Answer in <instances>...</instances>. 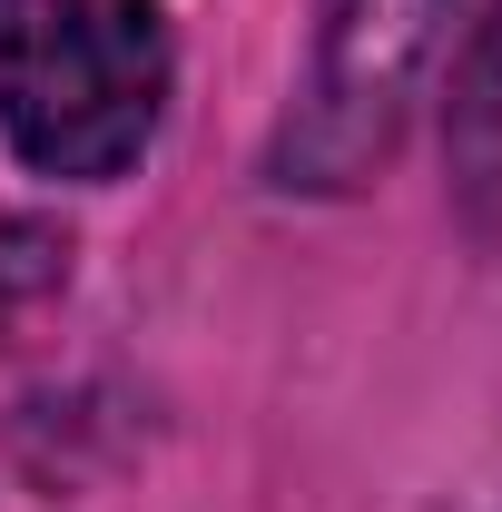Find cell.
I'll list each match as a JSON object with an SVG mask.
<instances>
[{"label":"cell","instance_id":"cell-2","mask_svg":"<svg viewBox=\"0 0 502 512\" xmlns=\"http://www.w3.org/2000/svg\"><path fill=\"white\" fill-rule=\"evenodd\" d=\"M453 10L463 0H315V79L276 168L306 188H355L424 99Z\"/></svg>","mask_w":502,"mask_h":512},{"label":"cell","instance_id":"cell-3","mask_svg":"<svg viewBox=\"0 0 502 512\" xmlns=\"http://www.w3.org/2000/svg\"><path fill=\"white\" fill-rule=\"evenodd\" d=\"M453 188H463V217L502 247V10L483 20L453 79Z\"/></svg>","mask_w":502,"mask_h":512},{"label":"cell","instance_id":"cell-1","mask_svg":"<svg viewBox=\"0 0 502 512\" xmlns=\"http://www.w3.org/2000/svg\"><path fill=\"white\" fill-rule=\"evenodd\" d=\"M168 99L158 0H10L0 119L40 178H119Z\"/></svg>","mask_w":502,"mask_h":512}]
</instances>
